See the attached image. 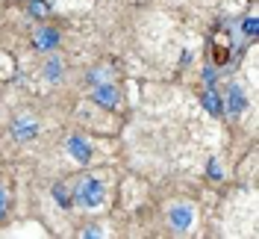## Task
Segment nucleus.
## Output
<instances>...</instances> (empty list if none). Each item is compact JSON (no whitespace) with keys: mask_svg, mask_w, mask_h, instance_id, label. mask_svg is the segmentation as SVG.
<instances>
[{"mask_svg":"<svg viewBox=\"0 0 259 239\" xmlns=\"http://www.w3.org/2000/svg\"><path fill=\"white\" fill-rule=\"evenodd\" d=\"M244 32H247L250 39L256 36V18H253V15H250V18H247V21H244Z\"/></svg>","mask_w":259,"mask_h":239,"instance_id":"obj_13","label":"nucleus"},{"mask_svg":"<svg viewBox=\"0 0 259 239\" xmlns=\"http://www.w3.org/2000/svg\"><path fill=\"white\" fill-rule=\"evenodd\" d=\"M203 83H206V86H215V83H218V74H215L212 68H206V74H203Z\"/></svg>","mask_w":259,"mask_h":239,"instance_id":"obj_14","label":"nucleus"},{"mask_svg":"<svg viewBox=\"0 0 259 239\" xmlns=\"http://www.w3.org/2000/svg\"><path fill=\"white\" fill-rule=\"evenodd\" d=\"M27 12H30L32 18L50 15V0H27Z\"/></svg>","mask_w":259,"mask_h":239,"instance_id":"obj_9","label":"nucleus"},{"mask_svg":"<svg viewBox=\"0 0 259 239\" xmlns=\"http://www.w3.org/2000/svg\"><path fill=\"white\" fill-rule=\"evenodd\" d=\"M6 207H9V198H6V189L0 186V222H3V216H6Z\"/></svg>","mask_w":259,"mask_h":239,"instance_id":"obj_12","label":"nucleus"},{"mask_svg":"<svg viewBox=\"0 0 259 239\" xmlns=\"http://www.w3.org/2000/svg\"><path fill=\"white\" fill-rule=\"evenodd\" d=\"M212 56H215V62H224V59H227V50L215 45V50H212Z\"/></svg>","mask_w":259,"mask_h":239,"instance_id":"obj_15","label":"nucleus"},{"mask_svg":"<svg viewBox=\"0 0 259 239\" xmlns=\"http://www.w3.org/2000/svg\"><path fill=\"white\" fill-rule=\"evenodd\" d=\"M68 151H71L74 157L80 159V162H89V157H92V151H89V145L82 142V139H71V142H68Z\"/></svg>","mask_w":259,"mask_h":239,"instance_id":"obj_8","label":"nucleus"},{"mask_svg":"<svg viewBox=\"0 0 259 239\" xmlns=\"http://www.w3.org/2000/svg\"><path fill=\"white\" fill-rule=\"evenodd\" d=\"M168 219H171V224H174L177 230H186V227L192 224V210L180 204V207H174L171 213H168Z\"/></svg>","mask_w":259,"mask_h":239,"instance_id":"obj_5","label":"nucleus"},{"mask_svg":"<svg viewBox=\"0 0 259 239\" xmlns=\"http://www.w3.org/2000/svg\"><path fill=\"white\" fill-rule=\"evenodd\" d=\"M32 48L41 50V53L56 50L59 48V30H53V27H38V30L32 32Z\"/></svg>","mask_w":259,"mask_h":239,"instance_id":"obj_2","label":"nucleus"},{"mask_svg":"<svg viewBox=\"0 0 259 239\" xmlns=\"http://www.w3.org/2000/svg\"><path fill=\"white\" fill-rule=\"evenodd\" d=\"M103 198H106L103 183H100L95 175H80L74 180V186H71V201H74L77 207L95 210V207L103 204Z\"/></svg>","mask_w":259,"mask_h":239,"instance_id":"obj_1","label":"nucleus"},{"mask_svg":"<svg viewBox=\"0 0 259 239\" xmlns=\"http://www.w3.org/2000/svg\"><path fill=\"white\" fill-rule=\"evenodd\" d=\"M35 133H38V124L32 118H15L12 121V136H15L18 142H30Z\"/></svg>","mask_w":259,"mask_h":239,"instance_id":"obj_4","label":"nucleus"},{"mask_svg":"<svg viewBox=\"0 0 259 239\" xmlns=\"http://www.w3.org/2000/svg\"><path fill=\"white\" fill-rule=\"evenodd\" d=\"M203 104H206V110L212 112V115H221V97H218V92L212 89V86H206V92H203Z\"/></svg>","mask_w":259,"mask_h":239,"instance_id":"obj_7","label":"nucleus"},{"mask_svg":"<svg viewBox=\"0 0 259 239\" xmlns=\"http://www.w3.org/2000/svg\"><path fill=\"white\" fill-rule=\"evenodd\" d=\"M53 198H56L62 207H74V201H71V189H68L65 183H56V186H53Z\"/></svg>","mask_w":259,"mask_h":239,"instance_id":"obj_10","label":"nucleus"},{"mask_svg":"<svg viewBox=\"0 0 259 239\" xmlns=\"http://www.w3.org/2000/svg\"><path fill=\"white\" fill-rule=\"evenodd\" d=\"M45 77H48L50 83H56V80L62 77V62H59L56 56H53V59H50V62L45 65Z\"/></svg>","mask_w":259,"mask_h":239,"instance_id":"obj_11","label":"nucleus"},{"mask_svg":"<svg viewBox=\"0 0 259 239\" xmlns=\"http://www.w3.org/2000/svg\"><path fill=\"white\" fill-rule=\"evenodd\" d=\"M82 236H100V227H95V224H92V227H85V230H82Z\"/></svg>","mask_w":259,"mask_h":239,"instance_id":"obj_16","label":"nucleus"},{"mask_svg":"<svg viewBox=\"0 0 259 239\" xmlns=\"http://www.w3.org/2000/svg\"><path fill=\"white\" fill-rule=\"evenodd\" d=\"M92 97H95V104H100V107H106V110H115L118 104H121V95H118V89H115L112 83H97L95 92H92Z\"/></svg>","mask_w":259,"mask_h":239,"instance_id":"obj_3","label":"nucleus"},{"mask_svg":"<svg viewBox=\"0 0 259 239\" xmlns=\"http://www.w3.org/2000/svg\"><path fill=\"white\" fill-rule=\"evenodd\" d=\"M244 110V95L239 86H230V92H227V112L230 115H239Z\"/></svg>","mask_w":259,"mask_h":239,"instance_id":"obj_6","label":"nucleus"}]
</instances>
